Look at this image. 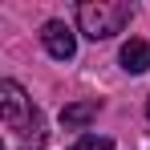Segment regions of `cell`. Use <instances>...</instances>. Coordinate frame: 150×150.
<instances>
[{
	"instance_id": "obj_4",
	"label": "cell",
	"mask_w": 150,
	"mask_h": 150,
	"mask_svg": "<svg viewBox=\"0 0 150 150\" xmlns=\"http://www.w3.org/2000/svg\"><path fill=\"white\" fill-rule=\"evenodd\" d=\"M122 69L126 73H146L150 69V41L142 37H130L122 45Z\"/></svg>"
},
{
	"instance_id": "obj_2",
	"label": "cell",
	"mask_w": 150,
	"mask_h": 150,
	"mask_svg": "<svg viewBox=\"0 0 150 150\" xmlns=\"http://www.w3.org/2000/svg\"><path fill=\"white\" fill-rule=\"evenodd\" d=\"M41 41H45L49 57H57V61H69L77 53V37H73V28L65 25V21H49V25L41 28Z\"/></svg>"
},
{
	"instance_id": "obj_3",
	"label": "cell",
	"mask_w": 150,
	"mask_h": 150,
	"mask_svg": "<svg viewBox=\"0 0 150 150\" xmlns=\"http://www.w3.org/2000/svg\"><path fill=\"white\" fill-rule=\"evenodd\" d=\"M0 110H4V122L8 126H21L28 114V101H25V89L16 81H0Z\"/></svg>"
},
{
	"instance_id": "obj_7",
	"label": "cell",
	"mask_w": 150,
	"mask_h": 150,
	"mask_svg": "<svg viewBox=\"0 0 150 150\" xmlns=\"http://www.w3.org/2000/svg\"><path fill=\"white\" fill-rule=\"evenodd\" d=\"M146 114H150V105H146Z\"/></svg>"
},
{
	"instance_id": "obj_5",
	"label": "cell",
	"mask_w": 150,
	"mask_h": 150,
	"mask_svg": "<svg viewBox=\"0 0 150 150\" xmlns=\"http://www.w3.org/2000/svg\"><path fill=\"white\" fill-rule=\"evenodd\" d=\"M101 101H73V105H65L61 110V126H69V130H81V126H89L98 118Z\"/></svg>"
},
{
	"instance_id": "obj_6",
	"label": "cell",
	"mask_w": 150,
	"mask_h": 150,
	"mask_svg": "<svg viewBox=\"0 0 150 150\" xmlns=\"http://www.w3.org/2000/svg\"><path fill=\"white\" fill-rule=\"evenodd\" d=\"M69 150H114V142L110 138H98V134H81Z\"/></svg>"
},
{
	"instance_id": "obj_1",
	"label": "cell",
	"mask_w": 150,
	"mask_h": 150,
	"mask_svg": "<svg viewBox=\"0 0 150 150\" xmlns=\"http://www.w3.org/2000/svg\"><path fill=\"white\" fill-rule=\"evenodd\" d=\"M134 16V8L122 0H85L77 4V28L89 37V41H105L114 33H122Z\"/></svg>"
}]
</instances>
